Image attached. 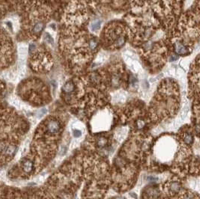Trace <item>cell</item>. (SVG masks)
Segmentation results:
<instances>
[{
  "mask_svg": "<svg viewBox=\"0 0 200 199\" xmlns=\"http://www.w3.org/2000/svg\"><path fill=\"white\" fill-rule=\"evenodd\" d=\"M21 169H23L24 173L30 175L35 169V163L32 159L25 158L21 163Z\"/></svg>",
  "mask_w": 200,
  "mask_h": 199,
  "instance_id": "cell-4",
  "label": "cell"
},
{
  "mask_svg": "<svg viewBox=\"0 0 200 199\" xmlns=\"http://www.w3.org/2000/svg\"><path fill=\"white\" fill-rule=\"evenodd\" d=\"M104 41L112 49L122 47L126 41V30L119 25L109 26L105 30Z\"/></svg>",
  "mask_w": 200,
  "mask_h": 199,
  "instance_id": "cell-1",
  "label": "cell"
},
{
  "mask_svg": "<svg viewBox=\"0 0 200 199\" xmlns=\"http://www.w3.org/2000/svg\"><path fill=\"white\" fill-rule=\"evenodd\" d=\"M178 59V56L175 55H172L170 58V61H174V60H176Z\"/></svg>",
  "mask_w": 200,
  "mask_h": 199,
  "instance_id": "cell-12",
  "label": "cell"
},
{
  "mask_svg": "<svg viewBox=\"0 0 200 199\" xmlns=\"http://www.w3.org/2000/svg\"><path fill=\"white\" fill-rule=\"evenodd\" d=\"M181 189V184L178 180H172L166 185V190L167 193L171 195H174L179 192Z\"/></svg>",
  "mask_w": 200,
  "mask_h": 199,
  "instance_id": "cell-5",
  "label": "cell"
},
{
  "mask_svg": "<svg viewBox=\"0 0 200 199\" xmlns=\"http://www.w3.org/2000/svg\"><path fill=\"white\" fill-rule=\"evenodd\" d=\"M192 2H193V0H187V5H190L192 3Z\"/></svg>",
  "mask_w": 200,
  "mask_h": 199,
  "instance_id": "cell-13",
  "label": "cell"
},
{
  "mask_svg": "<svg viewBox=\"0 0 200 199\" xmlns=\"http://www.w3.org/2000/svg\"><path fill=\"white\" fill-rule=\"evenodd\" d=\"M183 138L184 142H185V144L187 145H191L193 142V136L191 134H186Z\"/></svg>",
  "mask_w": 200,
  "mask_h": 199,
  "instance_id": "cell-9",
  "label": "cell"
},
{
  "mask_svg": "<svg viewBox=\"0 0 200 199\" xmlns=\"http://www.w3.org/2000/svg\"><path fill=\"white\" fill-rule=\"evenodd\" d=\"M175 51H176V53H177L178 54H182V55H184V54H187V53H188L187 48L182 43H181V42H177V43L175 44Z\"/></svg>",
  "mask_w": 200,
  "mask_h": 199,
  "instance_id": "cell-7",
  "label": "cell"
},
{
  "mask_svg": "<svg viewBox=\"0 0 200 199\" xmlns=\"http://www.w3.org/2000/svg\"><path fill=\"white\" fill-rule=\"evenodd\" d=\"M32 65L35 70H49L52 65V61L48 54L44 53H39L34 56L32 59Z\"/></svg>",
  "mask_w": 200,
  "mask_h": 199,
  "instance_id": "cell-3",
  "label": "cell"
},
{
  "mask_svg": "<svg viewBox=\"0 0 200 199\" xmlns=\"http://www.w3.org/2000/svg\"><path fill=\"white\" fill-rule=\"evenodd\" d=\"M76 89V84H75L72 80H70V81L67 82L66 83L63 85L62 92L63 94L65 95H71L72 94L74 93Z\"/></svg>",
  "mask_w": 200,
  "mask_h": 199,
  "instance_id": "cell-6",
  "label": "cell"
},
{
  "mask_svg": "<svg viewBox=\"0 0 200 199\" xmlns=\"http://www.w3.org/2000/svg\"><path fill=\"white\" fill-rule=\"evenodd\" d=\"M62 130L61 121L56 118H47L42 127L43 135H46L49 138L58 136Z\"/></svg>",
  "mask_w": 200,
  "mask_h": 199,
  "instance_id": "cell-2",
  "label": "cell"
},
{
  "mask_svg": "<svg viewBox=\"0 0 200 199\" xmlns=\"http://www.w3.org/2000/svg\"><path fill=\"white\" fill-rule=\"evenodd\" d=\"M74 136L75 137H80V136H81V131H80V130H74Z\"/></svg>",
  "mask_w": 200,
  "mask_h": 199,
  "instance_id": "cell-11",
  "label": "cell"
},
{
  "mask_svg": "<svg viewBox=\"0 0 200 199\" xmlns=\"http://www.w3.org/2000/svg\"><path fill=\"white\" fill-rule=\"evenodd\" d=\"M101 22L100 20H95L94 22H92V24L90 25L91 29H92V31L98 30V29H100V28H101Z\"/></svg>",
  "mask_w": 200,
  "mask_h": 199,
  "instance_id": "cell-10",
  "label": "cell"
},
{
  "mask_svg": "<svg viewBox=\"0 0 200 199\" xmlns=\"http://www.w3.org/2000/svg\"><path fill=\"white\" fill-rule=\"evenodd\" d=\"M108 143V140L105 137H100L97 141V146L99 148H104Z\"/></svg>",
  "mask_w": 200,
  "mask_h": 199,
  "instance_id": "cell-8",
  "label": "cell"
}]
</instances>
